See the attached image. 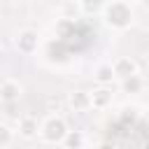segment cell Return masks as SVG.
<instances>
[{
	"mask_svg": "<svg viewBox=\"0 0 149 149\" xmlns=\"http://www.w3.org/2000/svg\"><path fill=\"white\" fill-rule=\"evenodd\" d=\"M93 79H95L98 86H109V84L114 81L112 65H109V63H100V65H95V70H93Z\"/></svg>",
	"mask_w": 149,
	"mask_h": 149,
	"instance_id": "cell-8",
	"label": "cell"
},
{
	"mask_svg": "<svg viewBox=\"0 0 149 149\" xmlns=\"http://www.w3.org/2000/svg\"><path fill=\"white\" fill-rule=\"evenodd\" d=\"M100 16H102V23H105L109 30H116V33L128 30V28L133 26V19H135L133 7H130V2H126V0H109V2H105Z\"/></svg>",
	"mask_w": 149,
	"mask_h": 149,
	"instance_id": "cell-1",
	"label": "cell"
},
{
	"mask_svg": "<svg viewBox=\"0 0 149 149\" xmlns=\"http://www.w3.org/2000/svg\"><path fill=\"white\" fill-rule=\"evenodd\" d=\"M70 107H72L74 112H86V109H91L88 91H72V93H70Z\"/></svg>",
	"mask_w": 149,
	"mask_h": 149,
	"instance_id": "cell-9",
	"label": "cell"
},
{
	"mask_svg": "<svg viewBox=\"0 0 149 149\" xmlns=\"http://www.w3.org/2000/svg\"><path fill=\"white\" fill-rule=\"evenodd\" d=\"M98 149H114V144H112V142H100Z\"/></svg>",
	"mask_w": 149,
	"mask_h": 149,
	"instance_id": "cell-15",
	"label": "cell"
},
{
	"mask_svg": "<svg viewBox=\"0 0 149 149\" xmlns=\"http://www.w3.org/2000/svg\"><path fill=\"white\" fill-rule=\"evenodd\" d=\"M54 33H56V37H61V40L70 37V35L74 33V21L68 19V16H61V19L56 21V26H54Z\"/></svg>",
	"mask_w": 149,
	"mask_h": 149,
	"instance_id": "cell-13",
	"label": "cell"
},
{
	"mask_svg": "<svg viewBox=\"0 0 149 149\" xmlns=\"http://www.w3.org/2000/svg\"><path fill=\"white\" fill-rule=\"evenodd\" d=\"M77 2L84 16H98L102 14V7H105V0H77Z\"/></svg>",
	"mask_w": 149,
	"mask_h": 149,
	"instance_id": "cell-11",
	"label": "cell"
},
{
	"mask_svg": "<svg viewBox=\"0 0 149 149\" xmlns=\"http://www.w3.org/2000/svg\"><path fill=\"white\" fill-rule=\"evenodd\" d=\"M14 142V130L7 123H0V147H9Z\"/></svg>",
	"mask_w": 149,
	"mask_h": 149,
	"instance_id": "cell-14",
	"label": "cell"
},
{
	"mask_svg": "<svg viewBox=\"0 0 149 149\" xmlns=\"http://www.w3.org/2000/svg\"><path fill=\"white\" fill-rule=\"evenodd\" d=\"M142 88H144V77H142L140 72L121 81V91H123V93H130V95H135V93H142Z\"/></svg>",
	"mask_w": 149,
	"mask_h": 149,
	"instance_id": "cell-10",
	"label": "cell"
},
{
	"mask_svg": "<svg viewBox=\"0 0 149 149\" xmlns=\"http://www.w3.org/2000/svg\"><path fill=\"white\" fill-rule=\"evenodd\" d=\"M16 130H19V137H23V140H33V137H37L40 121H37L35 116L26 114V116H21V119H19V126H16Z\"/></svg>",
	"mask_w": 149,
	"mask_h": 149,
	"instance_id": "cell-7",
	"label": "cell"
},
{
	"mask_svg": "<svg viewBox=\"0 0 149 149\" xmlns=\"http://www.w3.org/2000/svg\"><path fill=\"white\" fill-rule=\"evenodd\" d=\"M88 98H91V109L102 112V109L112 107V102H114V91H112L109 86H98V88L88 91Z\"/></svg>",
	"mask_w": 149,
	"mask_h": 149,
	"instance_id": "cell-5",
	"label": "cell"
},
{
	"mask_svg": "<svg viewBox=\"0 0 149 149\" xmlns=\"http://www.w3.org/2000/svg\"><path fill=\"white\" fill-rule=\"evenodd\" d=\"M109 65H112L114 79H119V81H123V79H128V77H133V74L140 72L135 58H130V56H119V58H116L114 63H109Z\"/></svg>",
	"mask_w": 149,
	"mask_h": 149,
	"instance_id": "cell-4",
	"label": "cell"
},
{
	"mask_svg": "<svg viewBox=\"0 0 149 149\" xmlns=\"http://www.w3.org/2000/svg\"><path fill=\"white\" fill-rule=\"evenodd\" d=\"M23 95V84L19 81V79H2L0 81V100L2 102H7V105H12V102H16L19 98Z\"/></svg>",
	"mask_w": 149,
	"mask_h": 149,
	"instance_id": "cell-6",
	"label": "cell"
},
{
	"mask_svg": "<svg viewBox=\"0 0 149 149\" xmlns=\"http://www.w3.org/2000/svg\"><path fill=\"white\" fill-rule=\"evenodd\" d=\"M68 130H70V128H68L65 119L56 114V116H47V119L40 123L37 135H40V137H42V142H47V144H61Z\"/></svg>",
	"mask_w": 149,
	"mask_h": 149,
	"instance_id": "cell-2",
	"label": "cell"
},
{
	"mask_svg": "<svg viewBox=\"0 0 149 149\" xmlns=\"http://www.w3.org/2000/svg\"><path fill=\"white\" fill-rule=\"evenodd\" d=\"M84 142H86V137H84V133H81V130H68L61 144H63L65 149H81V147H84Z\"/></svg>",
	"mask_w": 149,
	"mask_h": 149,
	"instance_id": "cell-12",
	"label": "cell"
},
{
	"mask_svg": "<svg viewBox=\"0 0 149 149\" xmlns=\"http://www.w3.org/2000/svg\"><path fill=\"white\" fill-rule=\"evenodd\" d=\"M0 56H2V44H0Z\"/></svg>",
	"mask_w": 149,
	"mask_h": 149,
	"instance_id": "cell-16",
	"label": "cell"
},
{
	"mask_svg": "<svg viewBox=\"0 0 149 149\" xmlns=\"http://www.w3.org/2000/svg\"><path fill=\"white\" fill-rule=\"evenodd\" d=\"M14 47H16L19 54H23V56H33V54L37 51V47H40V35H37V30H33V28H23V30H19L16 37H14Z\"/></svg>",
	"mask_w": 149,
	"mask_h": 149,
	"instance_id": "cell-3",
	"label": "cell"
}]
</instances>
